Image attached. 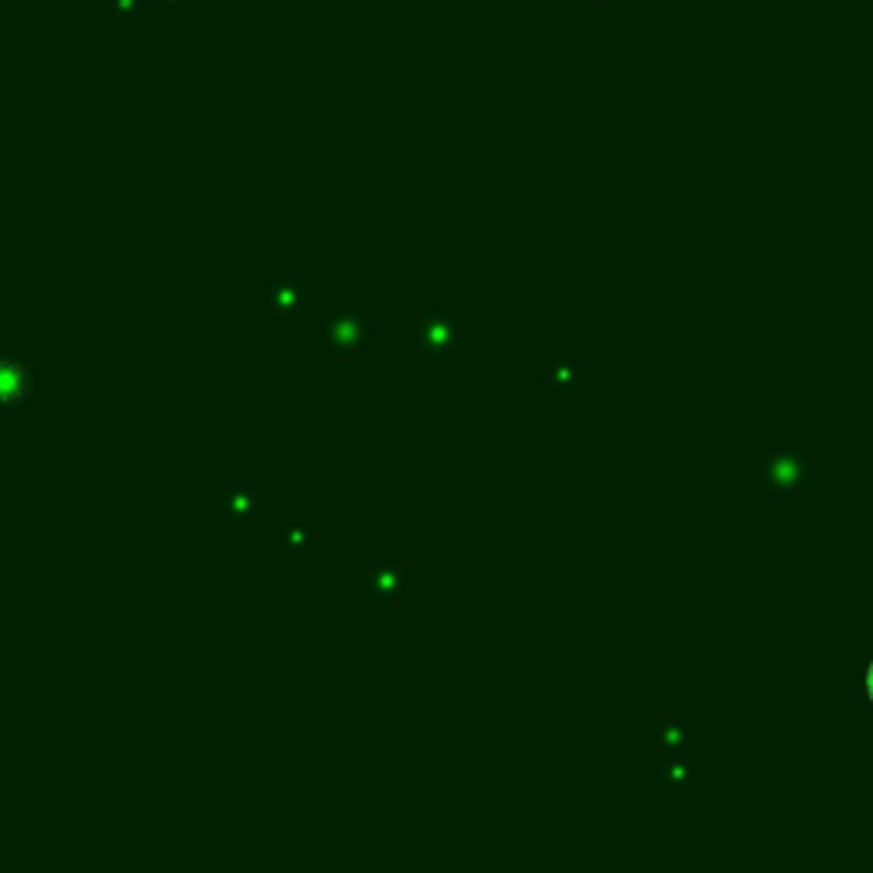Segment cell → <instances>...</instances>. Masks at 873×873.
<instances>
[{
	"instance_id": "cell-1",
	"label": "cell",
	"mask_w": 873,
	"mask_h": 873,
	"mask_svg": "<svg viewBox=\"0 0 873 873\" xmlns=\"http://www.w3.org/2000/svg\"><path fill=\"white\" fill-rule=\"evenodd\" d=\"M28 393V372L18 362H0V406H11Z\"/></svg>"
},
{
	"instance_id": "cell-2",
	"label": "cell",
	"mask_w": 873,
	"mask_h": 873,
	"mask_svg": "<svg viewBox=\"0 0 873 873\" xmlns=\"http://www.w3.org/2000/svg\"><path fill=\"white\" fill-rule=\"evenodd\" d=\"M256 502H253V492L249 488H229L226 498H222V515H226L229 526H239L253 515Z\"/></svg>"
},
{
	"instance_id": "cell-3",
	"label": "cell",
	"mask_w": 873,
	"mask_h": 873,
	"mask_svg": "<svg viewBox=\"0 0 873 873\" xmlns=\"http://www.w3.org/2000/svg\"><path fill=\"white\" fill-rule=\"evenodd\" d=\"M324 328H328L331 345L342 348V352H352V348L359 345V338H362L359 321H352L348 314H338V318H331L328 324H324Z\"/></svg>"
},
{
	"instance_id": "cell-4",
	"label": "cell",
	"mask_w": 873,
	"mask_h": 873,
	"mask_svg": "<svg viewBox=\"0 0 873 873\" xmlns=\"http://www.w3.org/2000/svg\"><path fill=\"white\" fill-rule=\"evenodd\" d=\"M270 307L277 314H294L297 307H301V290H297L294 284H277V287H270Z\"/></svg>"
},
{
	"instance_id": "cell-5",
	"label": "cell",
	"mask_w": 873,
	"mask_h": 873,
	"mask_svg": "<svg viewBox=\"0 0 873 873\" xmlns=\"http://www.w3.org/2000/svg\"><path fill=\"white\" fill-rule=\"evenodd\" d=\"M867 700L873 703V659H870V665H867Z\"/></svg>"
},
{
	"instance_id": "cell-6",
	"label": "cell",
	"mask_w": 873,
	"mask_h": 873,
	"mask_svg": "<svg viewBox=\"0 0 873 873\" xmlns=\"http://www.w3.org/2000/svg\"><path fill=\"white\" fill-rule=\"evenodd\" d=\"M594 4H614V0H594Z\"/></svg>"
}]
</instances>
